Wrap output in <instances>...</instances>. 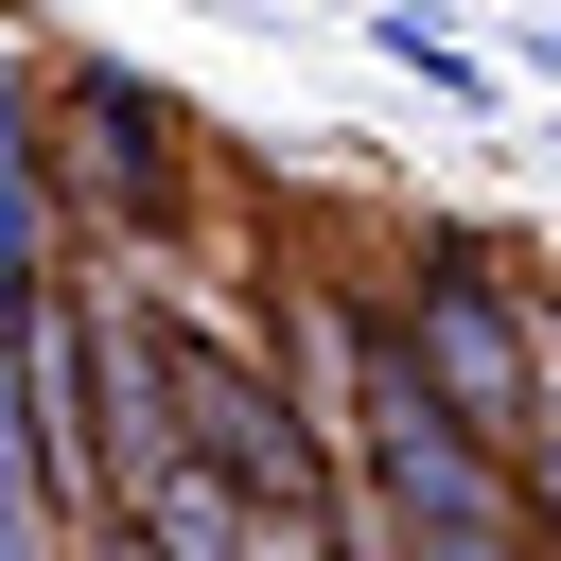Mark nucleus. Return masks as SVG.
Masks as SVG:
<instances>
[{
    "label": "nucleus",
    "mask_w": 561,
    "mask_h": 561,
    "mask_svg": "<svg viewBox=\"0 0 561 561\" xmlns=\"http://www.w3.org/2000/svg\"><path fill=\"white\" fill-rule=\"evenodd\" d=\"M158 386L193 403V456L245 491V508H280V526H316V438H298V403L263 386V368H228V351H193V333H158Z\"/></svg>",
    "instance_id": "1"
},
{
    "label": "nucleus",
    "mask_w": 561,
    "mask_h": 561,
    "mask_svg": "<svg viewBox=\"0 0 561 561\" xmlns=\"http://www.w3.org/2000/svg\"><path fill=\"white\" fill-rule=\"evenodd\" d=\"M421 386H438L473 438H508V403H526V351H508V316H491V298H438V316H421Z\"/></svg>",
    "instance_id": "2"
},
{
    "label": "nucleus",
    "mask_w": 561,
    "mask_h": 561,
    "mask_svg": "<svg viewBox=\"0 0 561 561\" xmlns=\"http://www.w3.org/2000/svg\"><path fill=\"white\" fill-rule=\"evenodd\" d=\"M88 175H105L123 210H158V193H175V158H158V105H140V88H88Z\"/></svg>",
    "instance_id": "3"
}]
</instances>
